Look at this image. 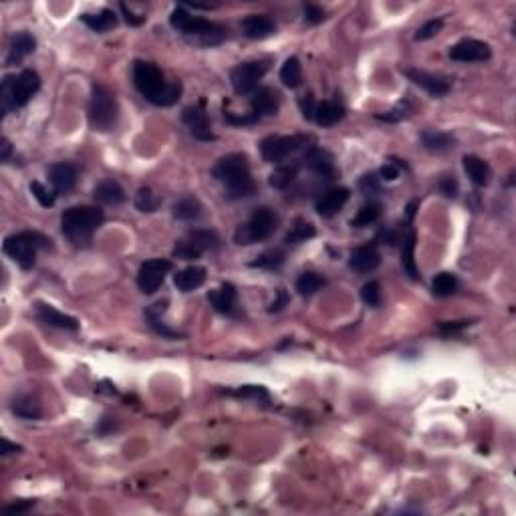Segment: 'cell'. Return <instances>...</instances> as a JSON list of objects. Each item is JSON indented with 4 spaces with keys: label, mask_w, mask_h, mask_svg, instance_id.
Segmentation results:
<instances>
[{
    "label": "cell",
    "mask_w": 516,
    "mask_h": 516,
    "mask_svg": "<svg viewBox=\"0 0 516 516\" xmlns=\"http://www.w3.org/2000/svg\"><path fill=\"white\" fill-rule=\"evenodd\" d=\"M133 85L142 93V97H146L149 103L159 107L173 105L182 97V83L166 81L161 69L149 61L133 63Z\"/></svg>",
    "instance_id": "obj_1"
},
{
    "label": "cell",
    "mask_w": 516,
    "mask_h": 516,
    "mask_svg": "<svg viewBox=\"0 0 516 516\" xmlns=\"http://www.w3.org/2000/svg\"><path fill=\"white\" fill-rule=\"evenodd\" d=\"M212 176L220 184H224L228 200L251 198L256 192V184L251 176V164L244 154H228L218 159L212 168Z\"/></svg>",
    "instance_id": "obj_2"
},
{
    "label": "cell",
    "mask_w": 516,
    "mask_h": 516,
    "mask_svg": "<svg viewBox=\"0 0 516 516\" xmlns=\"http://www.w3.org/2000/svg\"><path fill=\"white\" fill-rule=\"evenodd\" d=\"M105 214L97 206H71L61 214V230L73 246H89L93 234L103 224Z\"/></svg>",
    "instance_id": "obj_3"
},
{
    "label": "cell",
    "mask_w": 516,
    "mask_h": 516,
    "mask_svg": "<svg viewBox=\"0 0 516 516\" xmlns=\"http://www.w3.org/2000/svg\"><path fill=\"white\" fill-rule=\"evenodd\" d=\"M40 89V77L37 71L25 69L18 75H6L0 87V111L8 115L14 109L25 107Z\"/></svg>",
    "instance_id": "obj_4"
},
{
    "label": "cell",
    "mask_w": 516,
    "mask_h": 516,
    "mask_svg": "<svg viewBox=\"0 0 516 516\" xmlns=\"http://www.w3.org/2000/svg\"><path fill=\"white\" fill-rule=\"evenodd\" d=\"M87 120L95 132L107 133L111 132L117 120H120V107L115 95L107 89L105 85L95 83L91 87V99H89V109H87Z\"/></svg>",
    "instance_id": "obj_5"
},
{
    "label": "cell",
    "mask_w": 516,
    "mask_h": 516,
    "mask_svg": "<svg viewBox=\"0 0 516 516\" xmlns=\"http://www.w3.org/2000/svg\"><path fill=\"white\" fill-rule=\"evenodd\" d=\"M170 25L176 30H180L185 37H192V39H198L202 45H218L226 39V28L210 23L206 18H200V16H192L185 8L178 6L173 8L170 14Z\"/></svg>",
    "instance_id": "obj_6"
},
{
    "label": "cell",
    "mask_w": 516,
    "mask_h": 516,
    "mask_svg": "<svg viewBox=\"0 0 516 516\" xmlns=\"http://www.w3.org/2000/svg\"><path fill=\"white\" fill-rule=\"evenodd\" d=\"M51 246V240L47 236H42L39 232H18L13 236H6L4 244H2V251L8 258H13L16 265L21 268H33L35 260H37V252L40 248H49Z\"/></svg>",
    "instance_id": "obj_7"
},
{
    "label": "cell",
    "mask_w": 516,
    "mask_h": 516,
    "mask_svg": "<svg viewBox=\"0 0 516 516\" xmlns=\"http://www.w3.org/2000/svg\"><path fill=\"white\" fill-rule=\"evenodd\" d=\"M278 226V216L275 210L270 208H256L252 212L248 224L240 226L236 230V242L239 244H254V242H263V240L270 239L275 234Z\"/></svg>",
    "instance_id": "obj_8"
},
{
    "label": "cell",
    "mask_w": 516,
    "mask_h": 516,
    "mask_svg": "<svg viewBox=\"0 0 516 516\" xmlns=\"http://www.w3.org/2000/svg\"><path fill=\"white\" fill-rule=\"evenodd\" d=\"M309 142H311V137H306V135H270L260 142V154L268 164H280L287 158H291L292 154L306 149Z\"/></svg>",
    "instance_id": "obj_9"
},
{
    "label": "cell",
    "mask_w": 516,
    "mask_h": 516,
    "mask_svg": "<svg viewBox=\"0 0 516 516\" xmlns=\"http://www.w3.org/2000/svg\"><path fill=\"white\" fill-rule=\"evenodd\" d=\"M218 242H220V239L214 230L198 228V230L188 232L184 239L176 242L173 256L182 258V260H194V258H200L204 252L214 251L218 246Z\"/></svg>",
    "instance_id": "obj_10"
},
{
    "label": "cell",
    "mask_w": 516,
    "mask_h": 516,
    "mask_svg": "<svg viewBox=\"0 0 516 516\" xmlns=\"http://www.w3.org/2000/svg\"><path fill=\"white\" fill-rule=\"evenodd\" d=\"M268 71V61H246L232 69L230 83L239 95H248L258 89V83Z\"/></svg>",
    "instance_id": "obj_11"
},
{
    "label": "cell",
    "mask_w": 516,
    "mask_h": 516,
    "mask_svg": "<svg viewBox=\"0 0 516 516\" xmlns=\"http://www.w3.org/2000/svg\"><path fill=\"white\" fill-rule=\"evenodd\" d=\"M172 270V263L166 258H151L139 266L137 273V287L146 294H154L166 280V275Z\"/></svg>",
    "instance_id": "obj_12"
},
{
    "label": "cell",
    "mask_w": 516,
    "mask_h": 516,
    "mask_svg": "<svg viewBox=\"0 0 516 516\" xmlns=\"http://www.w3.org/2000/svg\"><path fill=\"white\" fill-rule=\"evenodd\" d=\"M492 57L488 42L476 39H464L450 49V59L458 63H482Z\"/></svg>",
    "instance_id": "obj_13"
},
{
    "label": "cell",
    "mask_w": 516,
    "mask_h": 516,
    "mask_svg": "<svg viewBox=\"0 0 516 516\" xmlns=\"http://www.w3.org/2000/svg\"><path fill=\"white\" fill-rule=\"evenodd\" d=\"M301 161H303V166L309 172H313L319 178H323V180H333L337 176L333 156L327 149H321L317 146H309L304 149V156Z\"/></svg>",
    "instance_id": "obj_14"
},
{
    "label": "cell",
    "mask_w": 516,
    "mask_h": 516,
    "mask_svg": "<svg viewBox=\"0 0 516 516\" xmlns=\"http://www.w3.org/2000/svg\"><path fill=\"white\" fill-rule=\"evenodd\" d=\"M182 121L198 142H214L216 135L210 130V120L202 107H185L182 111Z\"/></svg>",
    "instance_id": "obj_15"
},
{
    "label": "cell",
    "mask_w": 516,
    "mask_h": 516,
    "mask_svg": "<svg viewBox=\"0 0 516 516\" xmlns=\"http://www.w3.org/2000/svg\"><path fill=\"white\" fill-rule=\"evenodd\" d=\"M349 196L351 192L347 188H329L317 198L315 210L321 218H333L341 212V208L349 202Z\"/></svg>",
    "instance_id": "obj_16"
},
{
    "label": "cell",
    "mask_w": 516,
    "mask_h": 516,
    "mask_svg": "<svg viewBox=\"0 0 516 516\" xmlns=\"http://www.w3.org/2000/svg\"><path fill=\"white\" fill-rule=\"evenodd\" d=\"M403 73H406V77L411 83H415L418 87H422L424 91L434 95V97H444L446 93L450 91V81L440 77V75L425 73V71H420V69H406Z\"/></svg>",
    "instance_id": "obj_17"
},
{
    "label": "cell",
    "mask_w": 516,
    "mask_h": 516,
    "mask_svg": "<svg viewBox=\"0 0 516 516\" xmlns=\"http://www.w3.org/2000/svg\"><path fill=\"white\" fill-rule=\"evenodd\" d=\"M251 107L258 117H273L280 109V93L273 87H260L252 93Z\"/></svg>",
    "instance_id": "obj_18"
},
{
    "label": "cell",
    "mask_w": 516,
    "mask_h": 516,
    "mask_svg": "<svg viewBox=\"0 0 516 516\" xmlns=\"http://www.w3.org/2000/svg\"><path fill=\"white\" fill-rule=\"evenodd\" d=\"M35 315L40 323L55 327V329H65V331H77L79 329V321L75 317H69L65 313L57 311L55 306L45 303H37L35 306Z\"/></svg>",
    "instance_id": "obj_19"
},
{
    "label": "cell",
    "mask_w": 516,
    "mask_h": 516,
    "mask_svg": "<svg viewBox=\"0 0 516 516\" xmlns=\"http://www.w3.org/2000/svg\"><path fill=\"white\" fill-rule=\"evenodd\" d=\"M49 182L57 194H69L77 184V168L69 161H57L49 168Z\"/></svg>",
    "instance_id": "obj_20"
},
{
    "label": "cell",
    "mask_w": 516,
    "mask_h": 516,
    "mask_svg": "<svg viewBox=\"0 0 516 516\" xmlns=\"http://www.w3.org/2000/svg\"><path fill=\"white\" fill-rule=\"evenodd\" d=\"M240 28H242V35L246 39L252 40L268 39L270 35L277 33V25L268 16H265V14H251V16H246L240 23Z\"/></svg>",
    "instance_id": "obj_21"
},
{
    "label": "cell",
    "mask_w": 516,
    "mask_h": 516,
    "mask_svg": "<svg viewBox=\"0 0 516 516\" xmlns=\"http://www.w3.org/2000/svg\"><path fill=\"white\" fill-rule=\"evenodd\" d=\"M382 263V256L373 244H365L359 246L357 251H353L351 258H349V268L355 270L357 275H369L373 273Z\"/></svg>",
    "instance_id": "obj_22"
},
{
    "label": "cell",
    "mask_w": 516,
    "mask_h": 516,
    "mask_svg": "<svg viewBox=\"0 0 516 516\" xmlns=\"http://www.w3.org/2000/svg\"><path fill=\"white\" fill-rule=\"evenodd\" d=\"M35 49H37V40H35V37L30 33H27V30L14 33L13 39H11V45H8L6 65H18Z\"/></svg>",
    "instance_id": "obj_23"
},
{
    "label": "cell",
    "mask_w": 516,
    "mask_h": 516,
    "mask_svg": "<svg viewBox=\"0 0 516 516\" xmlns=\"http://www.w3.org/2000/svg\"><path fill=\"white\" fill-rule=\"evenodd\" d=\"M168 311V301H158V303L149 304L146 309V321L147 325L154 329V331L161 335V337H166V339H180L182 337V333L176 331L172 327H168L166 323H164V313Z\"/></svg>",
    "instance_id": "obj_24"
},
{
    "label": "cell",
    "mask_w": 516,
    "mask_h": 516,
    "mask_svg": "<svg viewBox=\"0 0 516 516\" xmlns=\"http://www.w3.org/2000/svg\"><path fill=\"white\" fill-rule=\"evenodd\" d=\"M93 200L101 206H120L125 202V192L115 180H103L95 185Z\"/></svg>",
    "instance_id": "obj_25"
},
{
    "label": "cell",
    "mask_w": 516,
    "mask_h": 516,
    "mask_svg": "<svg viewBox=\"0 0 516 516\" xmlns=\"http://www.w3.org/2000/svg\"><path fill=\"white\" fill-rule=\"evenodd\" d=\"M236 299H239L236 289L230 282H224L218 291L208 292L210 304H212L218 313H222V315H234V311H236Z\"/></svg>",
    "instance_id": "obj_26"
},
{
    "label": "cell",
    "mask_w": 516,
    "mask_h": 516,
    "mask_svg": "<svg viewBox=\"0 0 516 516\" xmlns=\"http://www.w3.org/2000/svg\"><path fill=\"white\" fill-rule=\"evenodd\" d=\"M204 282H206V268H202V266H188L173 275V285L182 292L196 291Z\"/></svg>",
    "instance_id": "obj_27"
},
{
    "label": "cell",
    "mask_w": 516,
    "mask_h": 516,
    "mask_svg": "<svg viewBox=\"0 0 516 516\" xmlns=\"http://www.w3.org/2000/svg\"><path fill=\"white\" fill-rule=\"evenodd\" d=\"M420 139H422V146L428 151H432V154H444V151L452 149L454 144H456L454 135L446 132H437V130H425L420 135Z\"/></svg>",
    "instance_id": "obj_28"
},
{
    "label": "cell",
    "mask_w": 516,
    "mask_h": 516,
    "mask_svg": "<svg viewBox=\"0 0 516 516\" xmlns=\"http://www.w3.org/2000/svg\"><path fill=\"white\" fill-rule=\"evenodd\" d=\"M343 117L345 107L341 103H337V101H323V103H317L313 121H317L321 127H331V125H337Z\"/></svg>",
    "instance_id": "obj_29"
},
{
    "label": "cell",
    "mask_w": 516,
    "mask_h": 516,
    "mask_svg": "<svg viewBox=\"0 0 516 516\" xmlns=\"http://www.w3.org/2000/svg\"><path fill=\"white\" fill-rule=\"evenodd\" d=\"M81 21L91 28V30H95V33H107V30L117 27V14L113 13L111 8H103V11H99V13L95 14H81Z\"/></svg>",
    "instance_id": "obj_30"
},
{
    "label": "cell",
    "mask_w": 516,
    "mask_h": 516,
    "mask_svg": "<svg viewBox=\"0 0 516 516\" xmlns=\"http://www.w3.org/2000/svg\"><path fill=\"white\" fill-rule=\"evenodd\" d=\"M464 161V172L468 173L470 182L474 185H488L490 182V166L484 159L476 156H466Z\"/></svg>",
    "instance_id": "obj_31"
},
{
    "label": "cell",
    "mask_w": 516,
    "mask_h": 516,
    "mask_svg": "<svg viewBox=\"0 0 516 516\" xmlns=\"http://www.w3.org/2000/svg\"><path fill=\"white\" fill-rule=\"evenodd\" d=\"M172 214L176 220L192 222V220H198L200 216H202V204L194 196H185V198L178 200L173 204Z\"/></svg>",
    "instance_id": "obj_32"
},
{
    "label": "cell",
    "mask_w": 516,
    "mask_h": 516,
    "mask_svg": "<svg viewBox=\"0 0 516 516\" xmlns=\"http://www.w3.org/2000/svg\"><path fill=\"white\" fill-rule=\"evenodd\" d=\"M11 410L16 418H23V420H39L42 415L40 410V403L30 396H21L14 399L11 403Z\"/></svg>",
    "instance_id": "obj_33"
},
{
    "label": "cell",
    "mask_w": 516,
    "mask_h": 516,
    "mask_svg": "<svg viewBox=\"0 0 516 516\" xmlns=\"http://www.w3.org/2000/svg\"><path fill=\"white\" fill-rule=\"evenodd\" d=\"M415 232L411 230L408 234V239H403V246H401V266L406 270V275L411 278V280H418L420 278V273H418V266H415V258H413V252H415Z\"/></svg>",
    "instance_id": "obj_34"
},
{
    "label": "cell",
    "mask_w": 516,
    "mask_h": 516,
    "mask_svg": "<svg viewBox=\"0 0 516 516\" xmlns=\"http://www.w3.org/2000/svg\"><path fill=\"white\" fill-rule=\"evenodd\" d=\"M297 173H299V164H282L275 168V172L270 173L268 178V184L277 190H285L297 180Z\"/></svg>",
    "instance_id": "obj_35"
},
{
    "label": "cell",
    "mask_w": 516,
    "mask_h": 516,
    "mask_svg": "<svg viewBox=\"0 0 516 516\" xmlns=\"http://www.w3.org/2000/svg\"><path fill=\"white\" fill-rule=\"evenodd\" d=\"M280 81L291 89L299 87L303 83V69H301V61L297 57H289L285 61V65L280 67Z\"/></svg>",
    "instance_id": "obj_36"
},
{
    "label": "cell",
    "mask_w": 516,
    "mask_h": 516,
    "mask_svg": "<svg viewBox=\"0 0 516 516\" xmlns=\"http://www.w3.org/2000/svg\"><path fill=\"white\" fill-rule=\"evenodd\" d=\"M382 216V206L377 202H367L365 206L359 208V212L355 214V218L351 220L353 228H367V226L375 224Z\"/></svg>",
    "instance_id": "obj_37"
},
{
    "label": "cell",
    "mask_w": 516,
    "mask_h": 516,
    "mask_svg": "<svg viewBox=\"0 0 516 516\" xmlns=\"http://www.w3.org/2000/svg\"><path fill=\"white\" fill-rule=\"evenodd\" d=\"M226 396H234L240 397V399H254L263 406H268L270 403V394L266 391L265 385H242L239 389L234 391H224Z\"/></svg>",
    "instance_id": "obj_38"
},
{
    "label": "cell",
    "mask_w": 516,
    "mask_h": 516,
    "mask_svg": "<svg viewBox=\"0 0 516 516\" xmlns=\"http://www.w3.org/2000/svg\"><path fill=\"white\" fill-rule=\"evenodd\" d=\"M313 236H315V226L303 220V218H299V220H294L289 234L285 236V242L287 244H301V242L311 240Z\"/></svg>",
    "instance_id": "obj_39"
},
{
    "label": "cell",
    "mask_w": 516,
    "mask_h": 516,
    "mask_svg": "<svg viewBox=\"0 0 516 516\" xmlns=\"http://www.w3.org/2000/svg\"><path fill=\"white\" fill-rule=\"evenodd\" d=\"M458 287H460V282H458V278L454 277L452 273H440L436 278H434V282H432V292L436 294V297H452L454 292L458 291Z\"/></svg>",
    "instance_id": "obj_40"
},
{
    "label": "cell",
    "mask_w": 516,
    "mask_h": 516,
    "mask_svg": "<svg viewBox=\"0 0 516 516\" xmlns=\"http://www.w3.org/2000/svg\"><path fill=\"white\" fill-rule=\"evenodd\" d=\"M325 285V278L317 275V273H303L301 277L297 278V292L301 297H313L315 292Z\"/></svg>",
    "instance_id": "obj_41"
},
{
    "label": "cell",
    "mask_w": 516,
    "mask_h": 516,
    "mask_svg": "<svg viewBox=\"0 0 516 516\" xmlns=\"http://www.w3.org/2000/svg\"><path fill=\"white\" fill-rule=\"evenodd\" d=\"M133 204H135V208H137L139 212L151 214L158 210L161 200H159V196H156L149 188H139V192L135 194V202H133Z\"/></svg>",
    "instance_id": "obj_42"
},
{
    "label": "cell",
    "mask_w": 516,
    "mask_h": 516,
    "mask_svg": "<svg viewBox=\"0 0 516 516\" xmlns=\"http://www.w3.org/2000/svg\"><path fill=\"white\" fill-rule=\"evenodd\" d=\"M285 263V252L282 251H266L260 256H256V260H252V268H266V270H275Z\"/></svg>",
    "instance_id": "obj_43"
},
{
    "label": "cell",
    "mask_w": 516,
    "mask_h": 516,
    "mask_svg": "<svg viewBox=\"0 0 516 516\" xmlns=\"http://www.w3.org/2000/svg\"><path fill=\"white\" fill-rule=\"evenodd\" d=\"M411 111V103L406 99V101H401V103H397L391 111H387V113H377L375 115V120L379 121H387V123H396V121H401L403 117H408Z\"/></svg>",
    "instance_id": "obj_44"
},
{
    "label": "cell",
    "mask_w": 516,
    "mask_h": 516,
    "mask_svg": "<svg viewBox=\"0 0 516 516\" xmlns=\"http://www.w3.org/2000/svg\"><path fill=\"white\" fill-rule=\"evenodd\" d=\"M361 301L369 306H379L382 304V287L377 280H371L365 282L363 289H361Z\"/></svg>",
    "instance_id": "obj_45"
},
{
    "label": "cell",
    "mask_w": 516,
    "mask_h": 516,
    "mask_svg": "<svg viewBox=\"0 0 516 516\" xmlns=\"http://www.w3.org/2000/svg\"><path fill=\"white\" fill-rule=\"evenodd\" d=\"M30 192H33V196L37 198V202H39L42 208H51L55 204V198H57V194H53L49 188H45L40 182H33L30 184Z\"/></svg>",
    "instance_id": "obj_46"
},
{
    "label": "cell",
    "mask_w": 516,
    "mask_h": 516,
    "mask_svg": "<svg viewBox=\"0 0 516 516\" xmlns=\"http://www.w3.org/2000/svg\"><path fill=\"white\" fill-rule=\"evenodd\" d=\"M359 188H361V192L365 196H375V194L382 192V182H379V178L375 173L369 172L359 180Z\"/></svg>",
    "instance_id": "obj_47"
},
{
    "label": "cell",
    "mask_w": 516,
    "mask_h": 516,
    "mask_svg": "<svg viewBox=\"0 0 516 516\" xmlns=\"http://www.w3.org/2000/svg\"><path fill=\"white\" fill-rule=\"evenodd\" d=\"M442 27H444V21H442V18H434V21H428L424 27L418 28V33H415V40L434 39L437 33L442 30Z\"/></svg>",
    "instance_id": "obj_48"
},
{
    "label": "cell",
    "mask_w": 516,
    "mask_h": 516,
    "mask_svg": "<svg viewBox=\"0 0 516 516\" xmlns=\"http://www.w3.org/2000/svg\"><path fill=\"white\" fill-rule=\"evenodd\" d=\"M224 120L226 123H230V125H254V123H258V115L256 113H246V115H236V113H232V111H228L224 109Z\"/></svg>",
    "instance_id": "obj_49"
},
{
    "label": "cell",
    "mask_w": 516,
    "mask_h": 516,
    "mask_svg": "<svg viewBox=\"0 0 516 516\" xmlns=\"http://www.w3.org/2000/svg\"><path fill=\"white\" fill-rule=\"evenodd\" d=\"M299 107L303 111L304 120H313L315 117V109H317V101L313 97V93H304L299 97Z\"/></svg>",
    "instance_id": "obj_50"
},
{
    "label": "cell",
    "mask_w": 516,
    "mask_h": 516,
    "mask_svg": "<svg viewBox=\"0 0 516 516\" xmlns=\"http://www.w3.org/2000/svg\"><path fill=\"white\" fill-rule=\"evenodd\" d=\"M303 14L304 21H306L309 25H319V23H323V21L327 18V13H325L323 8L315 6V4H304Z\"/></svg>",
    "instance_id": "obj_51"
},
{
    "label": "cell",
    "mask_w": 516,
    "mask_h": 516,
    "mask_svg": "<svg viewBox=\"0 0 516 516\" xmlns=\"http://www.w3.org/2000/svg\"><path fill=\"white\" fill-rule=\"evenodd\" d=\"M440 192L446 196V198H456L458 196V180L454 178V176H444L442 180H440Z\"/></svg>",
    "instance_id": "obj_52"
},
{
    "label": "cell",
    "mask_w": 516,
    "mask_h": 516,
    "mask_svg": "<svg viewBox=\"0 0 516 516\" xmlns=\"http://www.w3.org/2000/svg\"><path fill=\"white\" fill-rule=\"evenodd\" d=\"M472 325V321H454V323H442L440 325V333L444 335V337H450V335H456V333L464 331L466 327H470Z\"/></svg>",
    "instance_id": "obj_53"
},
{
    "label": "cell",
    "mask_w": 516,
    "mask_h": 516,
    "mask_svg": "<svg viewBox=\"0 0 516 516\" xmlns=\"http://www.w3.org/2000/svg\"><path fill=\"white\" fill-rule=\"evenodd\" d=\"M35 506V500H21V503L4 506V515H25Z\"/></svg>",
    "instance_id": "obj_54"
},
{
    "label": "cell",
    "mask_w": 516,
    "mask_h": 516,
    "mask_svg": "<svg viewBox=\"0 0 516 516\" xmlns=\"http://www.w3.org/2000/svg\"><path fill=\"white\" fill-rule=\"evenodd\" d=\"M399 172H401V166L399 164H394V161H387L384 168H382V180L385 182H394L399 178Z\"/></svg>",
    "instance_id": "obj_55"
},
{
    "label": "cell",
    "mask_w": 516,
    "mask_h": 516,
    "mask_svg": "<svg viewBox=\"0 0 516 516\" xmlns=\"http://www.w3.org/2000/svg\"><path fill=\"white\" fill-rule=\"evenodd\" d=\"M287 304H289V292L285 291V289H280L277 292V299L268 306V313H280Z\"/></svg>",
    "instance_id": "obj_56"
},
{
    "label": "cell",
    "mask_w": 516,
    "mask_h": 516,
    "mask_svg": "<svg viewBox=\"0 0 516 516\" xmlns=\"http://www.w3.org/2000/svg\"><path fill=\"white\" fill-rule=\"evenodd\" d=\"M121 13L125 16V21H127V25H132V27H139V25H144V21H146V16H137V14H133V11L125 4V2H121L120 4Z\"/></svg>",
    "instance_id": "obj_57"
},
{
    "label": "cell",
    "mask_w": 516,
    "mask_h": 516,
    "mask_svg": "<svg viewBox=\"0 0 516 516\" xmlns=\"http://www.w3.org/2000/svg\"><path fill=\"white\" fill-rule=\"evenodd\" d=\"M115 430V420L113 418H109V415H105L101 422H99V425L95 428V432L99 434V436H107L109 432H113Z\"/></svg>",
    "instance_id": "obj_58"
},
{
    "label": "cell",
    "mask_w": 516,
    "mask_h": 516,
    "mask_svg": "<svg viewBox=\"0 0 516 516\" xmlns=\"http://www.w3.org/2000/svg\"><path fill=\"white\" fill-rule=\"evenodd\" d=\"M11 154H13V146H11V142H8L6 137H2V139H0V159H2V161H8Z\"/></svg>",
    "instance_id": "obj_59"
},
{
    "label": "cell",
    "mask_w": 516,
    "mask_h": 516,
    "mask_svg": "<svg viewBox=\"0 0 516 516\" xmlns=\"http://www.w3.org/2000/svg\"><path fill=\"white\" fill-rule=\"evenodd\" d=\"M23 448L16 446L13 442H8L6 437H2V456H8V454H14V452H21Z\"/></svg>",
    "instance_id": "obj_60"
},
{
    "label": "cell",
    "mask_w": 516,
    "mask_h": 516,
    "mask_svg": "<svg viewBox=\"0 0 516 516\" xmlns=\"http://www.w3.org/2000/svg\"><path fill=\"white\" fill-rule=\"evenodd\" d=\"M418 200H413V202H410V206H408V218L410 220H413V216H415V208H418Z\"/></svg>",
    "instance_id": "obj_61"
}]
</instances>
